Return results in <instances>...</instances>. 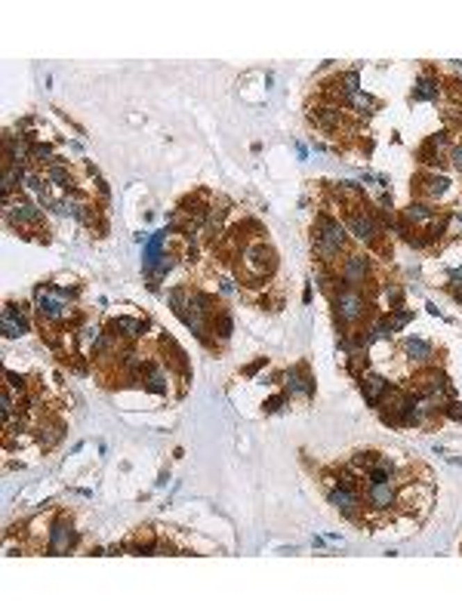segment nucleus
<instances>
[{
    "mask_svg": "<svg viewBox=\"0 0 462 616\" xmlns=\"http://www.w3.org/2000/svg\"><path fill=\"white\" fill-rule=\"evenodd\" d=\"M77 339H81V346L83 348H96V342L102 339V330H99L96 324H87V327H81V330H77Z\"/></svg>",
    "mask_w": 462,
    "mask_h": 616,
    "instance_id": "cd10ccee",
    "label": "nucleus"
},
{
    "mask_svg": "<svg viewBox=\"0 0 462 616\" xmlns=\"http://www.w3.org/2000/svg\"><path fill=\"white\" fill-rule=\"evenodd\" d=\"M262 367H265V357H259V361H253V364H250V367H247V370H244V373H247V376H253V373H259V370H262Z\"/></svg>",
    "mask_w": 462,
    "mask_h": 616,
    "instance_id": "f704fd0d",
    "label": "nucleus"
},
{
    "mask_svg": "<svg viewBox=\"0 0 462 616\" xmlns=\"http://www.w3.org/2000/svg\"><path fill=\"white\" fill-rule=\"evenodd\" d=\"M154 268H158V275H167V271H173V268H176V256L163 253L160 259H158V265H154Z\"/></svg>",
    "mask_w": 462,
    "mask_h": 616,
    "instance_id": "7c9ffc66",
    "label": "nucleus"
},
{
    "mask_svg": "<svg viewBox=\"0 0 462 616\" xmlns=\"http://www.w3.org/2000/svg\"><path fill=\"white\" fill-rule=\"evenodd\" d=\"M444 416L453 419V422H462V404H459V400H447V404H444Z\"/></svg>",
    "mask_w": 462,
    "mask_h": 616,
    "instance_id": "c756f323",
    "label": "nucleus"
},
{
    "mask_svg": "<svg viewBox=\"0 0 462 616\" xmlns=\"http://www.w3.org/2000/svg\"><path fill=\"white\" fill-rule=\"evenodd\" d=\"M419 182V191H422V200H440V197H447V191H450V182H447L444 176L438 173V170H431V173H422L416 179Z\"/></svg>",
    "mask_w": 462,
    "mask_h": 616,
    "instance_id": "a211bd4d",
    "label": "nucleus"
},
{
    "mask_svg": "<svg viewBox=\"0 0 462 616\" xmlns=\"http://www.w3.org/2000/svg\"><path fill=\"white\" fill-rule=\"evenodd\" d=\"M339 83H343V92H345V102L354 96V92H361V74L358 71H345L343 77H339Z\"/></svg>",
    "mask_w": 462,
    "mask_h": 616,
    "instance_id": "bb28decb",
    "label": "nucleus"
},
{
    "mask_svg": "<svg viewBox=\"0 0 462 616\" xmlns=\"http://www.w3.org/2000/svg\"><path fill=\"white\" fill-rule=\"evenodd\" d=\"M219 290H222V293H234V284L229 281V277H222V281H219Z\"/></svg>",
    "mask_w": 462,
    "mask_h": 616,
    "instance_id": "e433bc0d",
    "label": "nucleus"
},
{
    "mask_svg": "<svg viewBox=\"0 0 462 616\" xmlns=\"http://www.w3.org/2000/svg\"><path fill=\"white\" fill-rule=\"evenodd\" d=\"M274 265H277L274 250L268 247V243L256 241V243H247L244 247V277L247 281H253V284L265 281V277L274 271Z\"/></svg>",
    "mask_w": 462,
    "mask_h": 616,
    "instance_id": "7ed1b4c3",
    "label": "nucleus"
},
{
    "mask_svg": "<svg viewBox=\"0 0 462 616\" xmlns=\"http://www.w3.org/2000/svg\"><path fill=\"white\" fill-rule=\"evenodd\" d=\"M327 499H330V505L348 521H361V514H364V499H361V493L352 490V487L336 484L330 493H327Z\"/></svg>",
    "mask_w": 462,
    "mask_h": 616,
    "instance_id": "0eeeda50",
    "label": "nucleus"
},
{
    "mask_svg": "<svg viewBox=\"0 0 462 616\" xmlns=\"http://www.w3.org/2000/svg\"><path fill=\"white\" fill-rule=\"evenodd\" d=\"M388 389H392V385H388V379H382L379 373H370V370H367V373L361 376V395H364V400H367L370 407H379Z\"/></svg>",
    "mask_w": 462,
    "mask_h": 616,
    "instance_id": "f3484780",
    "label": "nucleus"
},
{
    "mask_svg": "<svg viewBox=\"0 0 462 616\" xmlns=\"http://www.w3.org/2000/svg\"><path fill=\"white\" fill-rule=\"evenodd\" d=\"M447 161H450L453 170H459V173H462V145H453L450 154H447Z\"/></svg>",
    "mask_w": 462,
    "mask_h": 616,
    "instance_id": "2f4dec72",
    "label": "nucleus"
},
{
    "mask_svg": "<svg viewBox=\"0 0 462 616\" xmlns=\"http://www.w3.org/2000/svg\"><path fill=\"white\" fill-rule=\"evenodd\" d=\"M404 352H407V357L413 364H431V357H435V348L425 339H407L404 342Z\"/></svg>",
    "mask_w": 462,
    "mask_h": 616,
    "instance_id": "412c9836",
    "label": "nucleus"
},
{
    "mask_svg": "<svg viewBox=\"0 0 462 616\" xmlns=\"http://www.w3.org/2000/svg\"><path fill=\"white\" fill-rule=\"evenodd\" d=\"M74 546H77V530L71 524V518L59 514L47 530V551L49 555H65V551H71Z\"/></svg>",
    "mask_w": 462,
    "mask_h": 616,
    "instance_id": "423d86ee",
    "label": "nucleus"
},
{
    "mask_svg": "<svg viewBox=\"0 0 462 616\" xmlns=\"http://www.w3.org/2000/svg\"><path fill=\"white\" fill-rule=\"evenodd\" d=\"M416 391L419 395H425V398H431L435 400V404H440L444 407L447 400H453V395H456V391H453V385H450V379H447L444 373H440V370H425V373H419L416 376Z\"/></svg>",
    "mask_w": 462,
    "mask_h": 616,
    "instance_id": "39448f33",
    "label": "nucleus"
},
{
    "mask_svg": "<svg viewBox=\"0 0 462 616\" xmlns=\"http://www.w3.org/2000/svg\"><path fill=\"white\" fill-rule=\"evenodd\" d=\"M283 395L315 398V376H311L305 367H290L287 373H283Z\"/></svg>",
    "mask_w": 462,
    "mask_h": 616,
    "instance_id": "ddd939ff",
    "label": "nucleus"
},
{
    "mask_svg": "<svg viewBox=\"0 0 462 616\" xmlns=\"http://www.w3.org/2000/svg\"><path fill=\"white\" fill-rule=\"evenodd\" d=\"M348 241V228L343 225L339 219L327 216V213H321V216L315 219V234H311V250H315V256L321 259L324 265L336 262V256L343 253Z\"/></svg>",
    "mask_w": 462,
    "mask_h": 616,
    "instance_id": "f257e3e1",
    "label": "nucleus"
},
{
    "mask_svg": "<svg viewBox=\"0 0 462 616\" xmlns=\"http://www.w3.org/2000/svg\"><path fill=\"white\" fill-rule=\"evenodd\" d=\"M438 219V210L431 200H410L407 210H404V225H431Z\"/></svg>",
    "mask_w": 462,
    "mask_h": 616,
    "instance_id": "dca6fc26",
    "label": "nucleus"
},
{
    "mask_svg": "<svg viewBox=\"0 0 462 616\" xmlns=\"http://www.w3.org/2000/svg\"><path fill=\"white\" fill-rule=\"evenodd\" d=\"M382 290H386V299H388V302H397V299H401V286L386 284V286H382Z\"/></svg>",
    "mask_w": 462,
    "mask_h": 616,
    "instance_id": "72a5a7b5",
    "label": "nucleus"
},
{
    "mask_svg": "<svg viewBox=\"0 0 462 616\" xmlns=\"http://www.w3.org/2000/svg\"><path fill=\"white\" fill-rule=\"evenodd\" d=\"M34 308H38V314L47 321V324L62 327L65 321H74V311H71V308L62 302V299L56 296L49 286H47V290L40 286V290H38V296H34Z\"/></svg>",
    "mask_w": 462,
    "mask_h": 616,
    "instance_id": "20e7f679",
    "label": "nucleus"
},
{
    "mask_svg": "<svg viewBox=\"0 0 462 616\" xmlns=\"http://www.w3.org/2000/svg\"><path fill=\"white\" fill-rule=\"evenodd\" d=\"M370 275V259L361 253H352L343 259V268H339V277H343V286H361Z\"/></svg>",
    "mask_w": 462,
    "mask_h": 616,
    "instance_id": "2eb2a0df",
    "label": "nucleus"
},
{
    "mask_svg": "<svg viewBox=\"0 0 462 616\" xmlns=\"http://www.w3.org/2000/svg\"><path fill=\"white\" fill-rule=\"evenodd\" d=\"M108 330H115L117 336H126V339H142L145 330H148V324L145 321H136V318H115Z\"/></svg>",
    "mask_w": 462,
    "mask_h": 616,
    "instance_id": "aec40b11",
    "label": "nucleus"
},
{
    "mask_svg": "<svg viewBox=\"0 0 462 616\" xmlns=\"http://www.w3.org/2000/svg\"><path fill=\"white\" fill-rule=\"evenodd\" d=\"M3 379H6V389H13L19 398H22L25 391H28V379H25L22 373H13V370H6Z\"/></svg>",
    "mask_w": 462,
    "mask_h": 616,
    "instance_id": "c85d7f7f",
    "label": "nucleus"
},
{
    "mask_svg": "<svg viewBox=\"0 0 462 616\" xmlns=\"http://www.w3.org/2000/svg\"><path fill=\"white\" fill-rule=\"evenodd\" d=\"M440 99V81L435 74H422L413 87V102H438Z\"/></svg>",
    "mask_w": 462,
    "mask_h": 616,
    "instance_id": "6ab92c4d",
    "label": "nucleus"
},
{
    "mask_svg": "<svg viewBox=\"0 0 462 616\" xmlns=\"http://www.w3.org/2000/svg\"><path fill=\"white\" fill-rule=\"evenodd\" d=\"M450 462H456V465H462V456H450Z\"/></svg>",
    "mask_w": 462,
    "mask_h": 616,
    "instance_id": "4c0bfd02",
    "label": "nucleus"
},
{
    "mask_svg": "<svg viewBox=\"0 0 462 616\" xmlns=\"http://www.w3.org/2000/svg\"><path fill=\"white\" fill-rule=\"evenodd\" d=\"M410 321H413V308H401V305L388 308V327H392V333H401Z\"/></svg>",
    "mask_w": 462,
    "mask_h": 616,
    "instance_id": "a878e982",
    "label": "nucleus"
},
{
    "mask_svg": "<svg viewBox=\"0 0 462 616\" xmlns=\"http://www.w3.org/2000/svg\"><path fill=\"white\" fill-rule=\"evenodd\" d=\"M345 228H348V232H352L361 243H376V241H379V225H376V216H373V213H367V210H361V206L348 210Z\"/></svg>",
    "mask_w": 462,
    "mask_h": 616,
    "instance_id": "1a4fd4ad",
    "label": "nucleus"
},
{
    "mask_svg": "<svg viewBox=\"0 0 462 616\" xmlns=\"http://www.w3.org/2000/svg\"><path fill=\"white\" fill-rule=\"evenodd\" d=\"M450 284H453V286H462V265L450 271Z\"/></svg>",
    "mask_w": 462,
    "mask_h": 616,
    "instance_id": "c9c22d12",
    "label": "nucleus"
},
{
    "mask_svg": "<svg viewBox=\"0 0 462 616\" xmlns=\"http://www.w3.org/2000/svg\"><path fill=\"white\" fill-rule=\"evenodd\" d=\"M308 120L315 127H321V130H327V133H336L339 127H343V120H345V108L339 102H317L315 108L308 111Z\"/></svg>",
    "mask_w": 462,
    "mask_h": 616,
    "instance_id": "f8f14e48",
    "label": "nucleus"
},
{
    "mask_svg": "<svg viewBox=\"0 0 462 616\" xmlns=\"http://www.w3.org/2000/svg\"><path fill=\"white\" fill-rule=\"evenodd\" d=\"M0 327H3V336L6 339H19V336L28 333V305L22 302H6L3 305V314H0Z\"/></svg>",
    "mask_w": 462,
    "mask_h": 616,
    "instance_id": "9b49d317",
    "label": "nucleus"
},
{
    "mask_svg": "<svg viewBox=\"0 0 462 616\" xmlns=\"http://www.w3.org/2000/svg\"><path fill=\"white\" fill-rule=\"evenodd\" d=\"M283 400H287V395H274V398H268L262 407H265V413H277L283 407Z\"/></svg>",
    "mask_w": 462,
    "mask_h": 616,
    "instance_id": "473e14b6",
    "label": "nucleus"
},
{
    "mask_svg": "<svg viewBox=\"0 0 462 616\" xmlns=\"http://www.w3.org/2000/svg\"><path fill=\"white\" fill-rule=\"evenodd\" d=\"M47 182L49 185H62L65 191H74V179H71V170L65 163H56V167H47Z\"/></svg>",
    "mask_w": 462,
    "mask_h": 616,
    "instance_id": "5701e85b",
    "label": "nucleus"
},
{
    "mask_svg": "<svg viewBox=\"0 0 462 616\" xmlns=\"http://www.w3.org/2000/svg\"><path fill=\"white\" fill-rule=\"evenodd\" d=\"M333 302V318H336V327H354L367 318L370 302L367 296L358 290V286H339V290L330 293Z\"/></svg>",
    "mask_w": 462,
    "mask_h": 616,
    "instance_id": "f03ea898",
    "label": "nucleus"
},
{
    "mask_svg": "<svg viewBox=\"0 0 462 616\" xmlns=\"http://www.w3.org/2000/svg\"><path fill=\"white\" fill-rule=\"evenodd\" d=\"M450 148L453 145H450V139H447V133H435L422 142V148H419V161H422L425 167H440L444 157L450 154Z\"/></svg>",
    "mask_w": 462,
    "mask_h": 616,
    "instance_id": "4468645a",
    "label": "nucleus"
},
{
    "mask_svg": "<svg viewBox=\"0 0 462 616\" xmlns=\"http://www.w3.org/2000/svg\"><path fill=\"white\" fill-rule=\"evenodd\" d=\"M345 105H352L354 108V114H361V117H370L376 108H379V99L376 96H370V92H354L352 99H348Z\"/></svg>",
    "mask_w": 462,
    "mask_h": 616,
    "instance_id": "4be33fe9",
    "label": "nucleus"
},
{
    "mask_svg": "<svg viewBox=\"0 0 462 616\" xmlns=\"http://www.w3.org/2000/svg\"><path fill=\"white\" fill-rule=\"evenodd\" d=\"M62 432H65V425H62V422H40V428H38V444H40V447H53V444L62 438Z\"/></svg>",
    "mask_w": 462,
    "mask_h": 616,
    "instance_id": "b1692460",
    "label": "nucleus"
},
{
    "mask_svg": "<svg viewBox=\"0 0 462 616\" xmlns=\"http://www.w3.org/2000/svg\"><path fill=\"white\" fill-rule=\"evenodd\" d=\"M210 330L225 342V339H229V336L234 333V321H231V314H229V311H216V314L210 318Z\"/></svg>",
    "mask_w": 462,
    "mask_h": 616,
    "instance_id": "393cba45",
    "label": "nucleus"
},
{
    "mask_svg": "<svg viewBox=\"0 0 462 616\" xmlns=\"http://www.w3.org/2000/svg\"><path fill=\"white\" fill-rule=\"evenodd\" d=\"M364 503L373 512H392L397 505V481H382V484H364Z\"/></svg>",
    "mask_w": 462,
    "mask_h": 616,
    "instance_id": "9d476101",
    "label": "nucleus"
},
{
    "mask_svg": "<svg viewBox=\"0 0 462 616\" xmlns=\"http://www.w3.org/2000/svg\"><path fill=\"white\" fill-rule=\"evenodd\" d=\"M3 206H6L3 216H6V222H10V225H16V228H38V225H40V210L31 204V200H25L22 195L13 197V200H6Z\"/></svg>",
    "mask_w": 462,
    "mask_h": 616,
    "instance_id": "6e6552de",
    "label": "nucleus"
}]
</instances>
